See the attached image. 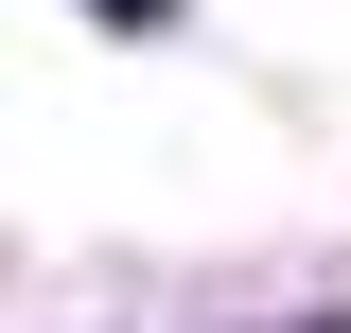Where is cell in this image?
I'll use <instances>...</instances> for the list:
<instances>
[{
  "label": "cell",
  "instance_id": "cell-1",
  "mask_svg": "<svg viewBox=\"0 0 351 333\" xmlns=\"http://www.w3.org/2000/svg\"><path fill=\"white\" fill-rule=\"evenodd\" d=\"M106 18H158V0H106Z\"/></svg>",
  "mask_w": 351,
  "mask_h": 333
}]
</instances>
